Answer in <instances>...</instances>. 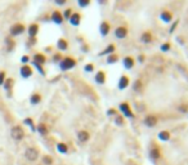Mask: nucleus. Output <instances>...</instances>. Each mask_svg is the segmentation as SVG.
<instances>
[{"label": "nucleus", "instance_id": "obj_23", "mask_svg": "<svg viewBox=\"0 0 188 165\" xmlns=\"http://www.w3.org/2000/svg\"><path fill=\"white\" fill-rule=\"evenodd\" d=\"M57 46H58L59 50H66L68 48V43H67L66 39H59L58 43H57Z\"/></svg>", "mask_w": 188, "mask_h": 165}, {"label": "nucleus", "instance_id": "obj_12", "mask_svg": "<svg viewBox=\"0 0 188 165\" xmlns=\"http://www.w3.org/2000/svg\"><path fill=\"white\" fill-rule=\"evenodd\" d=\"M22 32H25V26L22 23H16L14 26H12L10 28V34L13 36H17V35H21Z\"/></svg>", "mask_w": 188, "mask_h": 165}, {"label": "nucleus", "instance_id": "obj_2", "mask_svg": "<svg viewBox=\"0 0 188 165\" xmlns=\"http://www.w3.org/2000/svg\"><path fill=\"white\" fill-rule=\"evenodd\" d=\"M76 66V61L71 57H66L61 61V63H59V67H61L62 71H67V70H71V68H74Z\"/></svg>", "mask_w": 188, "mask_h": 165}, {"label": "nucleus", "instance_id": "obj_34", "mask_svg": "<svg viewBox=\"0 0 188 165\" xmlns=\"http://www.w3.org/2000/svg\"><path fill=\"white\" fill-rule=\"evenodd\" d=\"M84 70H85V71H87V72H92V71L94 70V66H93V64H92V63H89V64H87V66H85V67H84Z\"/></svg>", "mask_w": 188, "mask_h": 165}, {"label": "nucleus", "instance_id": "obj_32", "mask_svg": "<svg viewBox=\"0 0 188 165\" xmlns=\"http://www.w3.org/2000/svg\"><path fill=\"white\" fill-rule=\"evenodd\" d=\"M89 4H90V2H89V0H79V5L80 7H88Z\"/></svg>", "mask_w": 188, "mask_h": 165}, {"label": "nucleus", "instance_id": "obj_35", "mask_svg": "<svg viewBox=\"0 0 188 165\" xmlns=\"http://www.w3.org/2000/svg\"><path fill=\"white\" fill-rule=\"evenodd\" d=\"M107 115H108V116H113V115L116 116V115H117V111L115 110V108H110V110L107 111Z\"/></svg>", "mask_w": 188, "mask_h": 165}, {"label": "nucleus", "instance_id": "obj_8", "mask_svg": "<svg viewBox=\"0 0 188 165\" xmlns=\"http://www.w3.org/2000/svg\"><path fill=\"white\" fill-rule=\"evenodd\" d=\"M135 63H137L135 58L131 57V56H126V57H124V59H122V64H124V67H125L126 70H131V68H134Z\"/></svg>", "mask_w": 188, "mask_h": 165}, {"label": "nucleus", "instance_id": "obj_36", "mask_svg": "<svg viewBox=\"0 0 188 165\" xmlns=\"http://www.w3.org/2000/svg\"><path fill=\"white\" fill-rule=\"evenodd\" d=\"M4 81H5V72H0V85H3Z\"/></svg>", "mask_w": 188, "mask_h": 165}, {"label": "nucleus", "instance_id": "obj_25", "mask_svg": "<svg viewBox=\"0 0 188 165\" xmlns=\"http://www.w3.org/2000/svg\"><path fill=\"white\" fill-rule=\"evenodd\" d=\"M34 62H35L36 64H43L45 63V56H43L40 53L35 54V57H34Z\"/></svg>", "mask_w": 188, "mask_h": 165}, {"label": "nucleus", "instance_id": "obj_7", "mask_svg": "<svg viewBox=\"0 0 188 165\" xmlns=\"http://www.w3.org/2000/svg\"><path fill=\"white\" fill-rule=\"evenodd\" d=\"M128 32H129V30L126 26H119L115 28V36L117 39H125L128 36Z\"/></svg>", "mask_w": 188, "mask_h": 165}, {"label": "nucleus", "instance_id": "obj_22", "mask_svg": "<svg viewBox=\"0 0 188 165\" xmlns=\"http://www.w3.org/2000/svg\"><path fill=\"white\" fill-rule=\"evenodd\" d=\"M37 31H39V26H37L36 23H32V25L28 26V35L34 38L37 34Z\"/></svg>", "mask_w": 188, "mask_h": 165}, {"label": "nucleus", "instance_id": "obj_26", "mask_svg": "<svg viewBox=\"0 0 188 165\" xmlns=\"http://www.w3.org/2000/svg\"><path fill=\"white\" fill-rule=\"evenodd\" d=\"M172 49V43L170 41H165V43H162L161 46H160V50L162 52V53H168V52Z\"/></svg>", "mask_w": 188, "mask_h": 165}, {"label": "nucleus", "instance_id": "obj_16", "mask_svg": "<svg viewBox=\"0 0 188 165\" xmlns=\"http://www.w3.org/2000/svg\"><path fill=\"white\" fill-rule=\"evenodd\" d=\"M89 138H90V134H89V132H87V130H80V132L78 133V140L81 143L88 142Z\"/></svg>", "mask_w": 188, "mask_h": 165}, {"label": "nucleus", "instance_id": "obj_28", "mask_svg": "<svg viewBox=\"0 0 188 165\" xmlns=\"http://www.w3.org/2000/svg\"><path fill=\"white\" fill-rule=\"evenodd\" d=\"M115 124L119 125V127L125 125V119H124V116L122 115H116V116H115Z\"/></svg>", "mask_w": 188, "mask_h": 165}, {"label": "nucleus", "instance_id": "obj_13", "mask_svg": "<svg viewBox=\"0 0 188 165\" xmlns=\"http://www.w3.org/2000/svg\"><path fill=\"white\" fill-rule=\"evenodd\" d=\"M111 31V25L107 22V21H103V22L101 23L99 26V32H101V35L102 36H107L108 34Z\"/></svg>", "mask_w": 188, "mask_h": 165}, {"label": "nucleus", "instance_id": "obj_11", "mask_svg": "<svg viewBox=\"0 0 188 165\" xmlns=\"http://www.w3.org/2000/svg\"><path fill=\"white\" fill-rule=\"evenodd\" d=\"M140 41L143 44H151L153 41V34L152 31H144L142 35H140Z\"/></svg>", "mask_w": 188, "mask_h": 165}, {"label": "nucleus", "instance_id": "obj_37", "mask_svg": "<svg viewBox=\"0 0 188 165\" xmlns=\"http://www.w3.org/2000/svg\"><path fill=\"white\" fill-rule=\"evenodd\" d=\"M178 22H179L178 20H177V21H174V22H173V26H172V27H170V30H169L170 32H173L174 30H175V27H177V26H178Z\"/></svg>", "mask_w": 188, "mask_h": 165}, {"label": "nucleus", "instance_id": "obj_20", "mask_svg": "<svg viewBox=\"0 0 188 165\" xmlns=\"http://www.w3.org/2000/svg\"><path fill=\"white\" fill-rule=\"evenodd\" d=\"M143 88H144V85H143V81L140 80V79H137V80L133 82V90H134V92L140 93V92L143 90Z\"/></svg>", "mask_w": 188, "mask_h": 165}, {"label": "nucleus", "instance_id": "obj_29", "mask_svg": "<svg viewBox=\"0 0 188 165\" xmlns=\"http://www.w3.org/2000/svg\"><path fill=\"white\" fill-rule=\"evenodd\" d=\"M57 148H58V151H59V152H62V154H66L67 151H68V147L65 145V143H59Z\"/></svg>", "mask_w": 188, "mask_h": 165}, {"label": "nucleus", "instance_id": "obj_4", "mask_svg": "<svg viewBox=\"0 0 188 165\" xmlns=\"http://www.w3.org/2000/svg\"><path fill=\"white\" fill-rule=\"evenodd\" d=\"M173 12L172 10H168V9H162L160 12V20L162 21L164 23H172L173 22Z\"/></svg>", "mask_w": 188, "mask_h": 165}, {"label": "nucleus", "instance_id": "obj_5", "mask_svg": "<svg viewBox=\"0 0 188 165\" xmlns=\"http://www.w3.org/2000/svg\"><path fill=\"white\" fill-rule=\"evenodd\" d=\"M143 123L148 128H155L157 125V123H159V118H157L156 115H147L146 118H144Z\"/></svg>", "mask_w": 188, "mask_h": 165}, {"label": "nucleus", "instance_id": "obj_21", "mask_svg": "<svg viewBox=\"0 0 188 165\" xmlns=\"http://www.w3.org/2000/svg\"><path fill=\"white\" fill-rule=\"evenodd\" d=\"M115 49H116V46H115L113 44H110L107 48H106L104 50H102L101 53H99V56H110V54H112V53H115Z\"/></svg>", "mask_w": 188, "mask_h": 165}, {"label": "nucleus", "instance_id": "obj_19", "mask_svg": "<svg viewBox=\"0 0 188 165\" xmlns=\"http://www.w3.org/2000/svg\"><path fill=\"white\" fill-rule=\"evenodd\" d=\"M19 72H21V76H22V77H30V76L32 75V70H31V67H30V66H26V64L21 67Z\"/></svg>", "mask_w": 188, "mask_h": 165}, {"label": "nucleus", "instance_id": "obj_14", "mask_svg": "<svg viewBox=\"0 0 188 165\" xmlns=\"http://www.w3.org/2000/svg\"><path fill=\"white\" fill-rule=\"evenodd\" d=\"M94 80H95L97 84L103 85L106 82V72L104 71H98L95 74V76H94Z\"/></svg>", "mask_w": 188, "mask_h": 165}, {"label": "nucleus", "instance_id": "obj_42", "mask_svg": "<svg viewBox=\"0 0 188 165\" xmlns=\"http://www.w3.org/2000/svg\"><path fill=\"white\" fill-rule=\"evenodd\" d=\"M27 61H28V57H23L22 58V62H27Z\"/></svg>", "mask_w": 188, "mask_h": 165}, {"label": "nucleus", "instance_id": "obj_17", "mask_svg": "<svg viewBox=\"0 0 188 165\" xmlns=\"http://www.w3.org/2000/svg\"><path fill=\"white\" fill-rule=\"evenodd\" d=\"M52 21H53L54 23H57V25H61L63 22V16L61 14V12L54 10L52 13Z\"/></svg>", "mask_w": 188, "mask_h": 165}, {"label": "nucleus", "instance_id": "obj_38", "mask_svg": "<svg viewBox=\"0 0 188 165\" xmlns=\"http://www.w3.org/2000/svg\"><path fill=\"white\" fill-rule=\"evenodd\" d=\"M23 123L26 124V125H28V127H32V125H34V121H32L31 119H25Z\"/></svg>", "mask_w": 188, "mask_h": 165}, {"label": "nucleus", "instance_id": "obj_30", "mask_svg": "<svg viewBox=\"0 0 188 165\" xmlns=\"http://www.w3.org/2000/svg\"><path fill=\"white\" fill-rule=\"evenodd\" d=\"M37 130H39V133L41 134V136H45V134L48 133V129H46V127L44 124H40L39 127H37Z\"/></svg>", "mask_w": 188, "mask_h": 165}, {"label": "nucleus", "instance_id": "obj_40", "mask_svg": "<svg viewBox=\"0 0 188 165\" xmlns=\"http://www.w3.org/2000/svg\"><path fill=\"white\" fill-rule=\"evenodd\" d=\"M66 2L65 0H55V4H58V5H63Z\"/></svg>", "mask_w": 188, "mask_h": 165}, {"label": "nucleus", "instance_id": "obj_24", "mask_svg": "<svg viewBox=\"0 0 188 165\" xmlns=\"http://www.w3.org/2000/svg\"><path fill=\"white\" fill-rule=\"evenodd\" d=\"M117 61H119V56L116 53H112V54H110L107 57L106 62H107L108 64H115V63H117Z\"/></svg>", "mask_w": 188, "mask_h": 165}, {"label": "nucleus", "instance_id": "obj_1", "mask_svg": "<svg viewBox=\"0 0 188 165\" xmlns=\"http://www.w3.org/2000/svg\"><path fill=\"white\" fill-rule=\"evenodd\" d=\"M119 110L122 112V116L124 118H129V119H134V112L131 111L130 105L128 102H121L119 105Z\"/></svg>", "mask_w": 188, "mask_h": 165}, {"label": "nucleus", "instance_id": "obj_31", "mask_svg": "<svg viewBox=\"0 0 188 165\" xmlns=\"http://www.w3.org/2000/svg\"><path fill=\"white\" fill-rule=\"evenodd\" d=\"M4 84H5V85H4V88H5L7 90H9L10 86L13 85V80H12V79H8L7 81H4Z\"/></svg>", "mask_w": 188, "mask_h": 165}, {"label": "nucleus", "instance_id": "obj_39", "mask_svg": "<svg viewBox=\"0 0 188 165\" xmlns=\"http://www.w3.org/2000/svg\"><path fill=\"white\" fill-rule=\"evenodd\" d=\"M71 12H72L71 9H67V10L65 12V17H66V18H70V17H71V14H72Z\"/></svg>", "mask_w": 188, "mask_h": 165}, {"label": "nucleus", "instance_id": "obj_6", "mask_svg": "<svg viewBox=\"0 0 188 165\" xmlns=\"http://www.w3.org/2000/svg\"><path fill=\"white\" fill-rule=\"evenodd\" d=\"M25 156H26V159L30 160V161H35V160L39 158V151H37V148H35V147H30V148L26 150Z\"/></svg>", "mask_w": 188, "mask_h": 165}, {"label": "nucleus", "instance_id": "obj_41", "mask_svg": "<svg viewBox=\"0 0 188 165\" xmlns=\"http://www.w3.org/2000/svg\"><path fill=\"white\" fill-rule=\"evenodd\" d=\"M144 58H146V57H144V56L142 54V56H139V57H138V61H139L140 63H143V62H144Z\"/></svg>", "mask_w": 188, "mask_h": 165}, {"label": "nucleus", "instance_id": "obj_9", "mask_svg": "<svg viewBox=\"0 0 188 165\" xmlns=\"http://www.w3.org/2000/svg\"><path fill=\"white\" fill-rule=\"evenodd\" d=\"M129 84H130V79L126 75H122V76H120V79H119L117 88L120 90H124V89H126L128 86H129Z\"/></svg>", "mask_w": 188, "mask_h": 165}, {"label": "nucleus", "instance_id": "obj_18", "mask_svg": "<svg viewBox=\"0 0 188 165\" xmlns=\"http://www.w3.org/2000/svg\"><path fill=\"white\" fill-rule=\"evenodd\" d=\"M68 20H70V23L72 26H79L80 22H81V16L79 14V13H72Z\"/></svg>", "mask_w": 188, "mask_h": 165}, {"label": "nucleus", "instance_id": "obj_3", "mask_svg": "<svg viewBox=\"0 0 188 165\" xmlns=\"http://www.w3.org/2000/svg\"><path fill=\"white\" fill-rule=\"evenodd\" d=\"M10 136H12V138H13V140L21 141V140H22V138L25 137V132H23V129L21 128V127L16 125V127H13V128H12V130H10Z\"/></svg>", "mask_w": 188, "mask_h": 165}, {"label": "nucleus", "instance_id": "obj_10", "mask_svg": "<svg viewBox=\"0 0 188 165\" xmlns=\"http://www.w3.org/2000/svg\"><path fill=\"white\" fill-rule=\"evenodd\" d=\"M149 158H151V160H153V161H157V160L161 158V150L157 146L153 145V147L149 150Z\"/></svg>", "mask_w": 188, "mask_h": 165}, {"label": "nucleus", "instance_id": "obj_27", "mask_svg": "<svg viewBox=\"0 0 188 165\" xmlns=\"http://www.w3.org/2000/svg\"><path fill=\"white\" fill-rule=\"evenodd\" d=\"M41 101V97H40V94L39 93H34L31 95V98H30V102L32 103V105H37Z\"/></svg>", "mask_w": 188, "mask_h": 165}, {"label": "nucleus", "instance_id": "obj_15", "mask_svg": "<svg viewBox=\"0 0 188 165\" xmlns=\"http://www.w3.org/2000/svg\"><path fill=\"white\" fill-rule=\"evenodd\" d=\"M157 137H159V140L162 141V142H168L170 141V138H172V133L169 132V130H161L157 134Z\"/></svg>", "mask_w": 188, "mask_h": 165}, {"label": "nucleus", "instance_id": "obj_33", "mask_svg": "<svg viewBox=\"0 0 188 165\" xmlns=\"http://www.w3.org/2000/svg\"><path fill=\"white\" fill-rule=\"evenodd\" d=\"M43 161H44L45 164L50 165V164L53 163V160H52V158H50V156H44V158H43Z\"/></svg>", "mask_w": 188, "mask_h": 165}]
</instances>
